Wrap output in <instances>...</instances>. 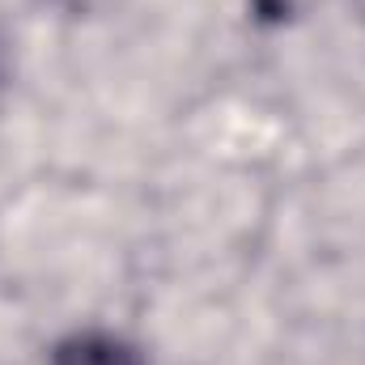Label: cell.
<instances>
[{"instance_id": "obj_1", "label": "cell", "mask_w": 365, "mask_h": 365, "mask_svg": "<svg viewBox=\"0 0 365 365\" xmlns=\"http://www.w3.org/2000/svg\"><path fill=\"white\" fill-rule=\"evenodd\" d=\"M51 365H145L140 353L115 336H77L56 349Z\"/></svg>"}, {"instance_id": "obj_2", "label": "cell", "mask_w": 365, "mask_h": 365, "mask_svg": "<svg viewBox=\"0 0 365 365\" xmlns=\"http://www.w3.org/2000/svg\"><path fill=\"white\" fill-rule=\"evenodd\" d=\"M259 4H264V9H268V13H276V9H280V4H284V0H259Z\"/></svg>"}]
</instances>
